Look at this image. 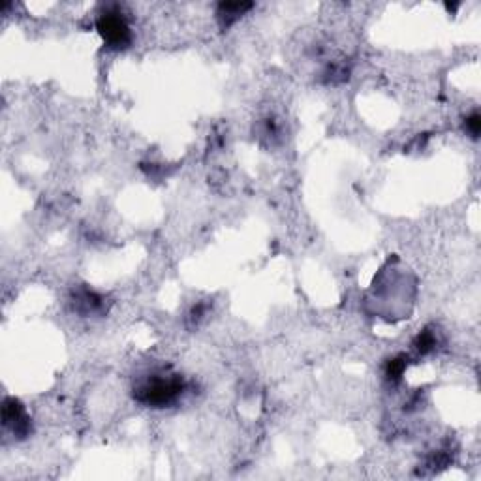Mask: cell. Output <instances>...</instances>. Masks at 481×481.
Returning a JSON list of instances; mask_svg holds the SVG:
<instances>
[{"label": "cell", "mask_w": 481, "mask_h": 481, "mask_svg": "<svg viewBox=\"0 0 481 481\" xmlns=\"http://www.w3.org/2000/svg\"><path fill=\"white\" fill-rule=\"evenodd\" d=\"M187 391V381L171 370H153L134 384V399L147 408H170Z\"/></svg>", "instance_id": "obj_1"}, {"label": "cell", "mask_w": 481, "mask_h": 481, "mask_svg": "<svg viewBox=\"0 0 481 481\" xmlns=\"http://www.w3.org/2000/svg\"><path fill=\"white\" fill-rule=\"evenodd\" d=\"M464 128H466V132L470 134V137H474V140H477L480 137V132H481V117L480 113L474 111L470 117H466V123H464Z\"/></svg>", "instance_id": "obj_8"}, {"label": "cell", "mask_w": 481, "mask_h": 481, "mask_svg": "<svg viewBox=\"0 0 481 481\" xmlns=\"http://www.w3.org/2000/svg\"><path fill=\"white\" fill-rule=\"evenodd\" d=\"M96 29L109 49L121 51L124 47H128L130 41H132V30H130L128 21L117 8L102 12L96 19Z\"/></svg>", "instance_id": "obj_2"}, {"label": "cell", "mask_w": 481, "mask_h": 481, "mask_svg": "<svg viewBox=\"0 0 481 481\" xmlns=\"http://www.w3.org/2000/svg\"><path fill=\"white\" fill-rule=\"evenodd\" d=\"M438 346V334L433 331V329H423L421 333L417 334L416 341H414V348L421 355H427V353H433Z\"/></svg>", "instance_id": "obj_6"}, {"label": "cell", "mask_w": 481, "mask_h": 481, "mask_svg": "<svg viewBox=\"0 0 481 481\" xmlns=\"http://www.w3.org/2000/svg\"><path fill=\"white\" fill-rule=\"evenodd\" d=\"M72 303H74V309L81 312L83 316H90L104 309V297H100L93 290H79Z\"/></svg>", "instance_id": "obj_4"}, {"label": "cell", "mask_w": 481, "mask_h": 481, "mask_svg": "<svg viewBox=\"0 0 481 481\" xmlns=\"http://www.w3.org/2000/svg\"><path fill=\"white\" fill-rule=\"evenodd\" d=\"M406 367H408V363H406L405 355L389 359L388 363H386V367H384V376H386V380H388L389 384H399L402 374H405Z\"/></svg>", "instance_id": "obj_7"}, {"label": "cell", "mask_w": 481, "mask_h": 481, "mask_svg": "<svg viewBox=\"0 0 481 481\" xmlns=\"http://www.w3.org/2000/svg\"><path fill=\"white\" fill-rule=\"evenodd\" d=\"M252 6V2H222V4H218L217 15L218 21H220V27L222 29L231 27L237 19L243 18V13L248 12Z\"/></svg>", "instance_id": "obj_5"}, {"label": "cell", "mask_w": 481, "mask_h": 481, "mask_svg": "<svg viewBox=\"0 0 481 481\" xmlns=\"http://www.w3.org/2000/svg\"><path fill=\"white\" fill-rule=\"evenodd\" d=\"M2 423L4 428L10 431L18 440H23L30 435L32 425H30V417L25 410V406L13 397H6L4 405H2Z\"/></svg>", "instance_id": "obj_3"}]
</instances>
